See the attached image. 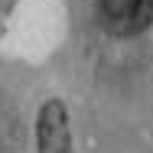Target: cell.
I'll return each instance as SVG.
<instances>
[{"label":"cell","mask_w":153,"mask_h":153,"mask_svg":"<svg viewBox=\"0 0 153 153\" xmlns=\"http://www.w3.org/2000/svg\"><path fill=\"white\" fill-rule=\"evenodd\" d=\"M98 23L111 36H137L153 23V0H98Z\"/></svg>","instance_id":"cell-1"},{"label":"cell","mask_w":153,"mask_h":153,"mask_svg":"<svg viewBox=\"0 0 153 153\" xmlns=\"http://www.w3.org/2000/svg\"><path fill=\"white\" fill-rule=\"evenodd\" d=\"M39 147L42 153H68V121L59 101H49L39 114Z\"/></svg>","instance_id":"cell-2"}]
</instances>
